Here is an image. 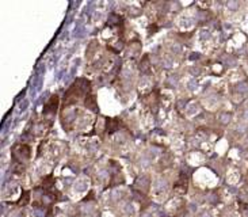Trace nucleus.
<instances>
[{"label": "nucleus", "mask_w": 248, "mask_h": 217, "mask_svg": "<svg viewBox=\"0 0 248 217\" xmlns=\"http://www.w3.org/2000/svg\"><path fill=\"white\" fill-rule=\"evenodd\" d=\"M57 107H59V96H57V95H53V96L47 100L45 107H43V117H45L46 120H49V122H52L54 115H56Z\"/></svg>", "instance_id": "nucleus-2"}, {"label": "nucleus", "mask_w": 248, "mask_h": 217, "mask_svg": "<svg viewBox=\"0 0 248 217\" xmlns=\"http://www.w3.org/2000/svg\"><path fill=\"white\" fill-rule=\"evenodd\" d=\"M90 90H91V83L87 79H77L65 92V103L69 104L76 102L80 95L88 94Z\"/></svg>", "instance_id": "nucleus-1"}, {"label": "nucleus", "mask_w": 248, "mask_h": 217, "mask_svg": "<svg viewBox=\"0 0 248 217\" xmlns=\"http://www.w3.org/2000/svg\"><path fill=\"white\" fill-rule=\"evenodd\" d=\"M34 212H35V216L37 217H45L46 216V209H45V206H43V208H35V210H34Z\"/></svg>", "instance_id": "nucleus-9"}, {"label": "nucleus", "mask_w": 248, "mask_h": 217, "mask_svg": "<svg viewBox=\"0 0 248 217\" xmlns=\"http://www.w3.org/2000/svg\"><path fill=\"white\" fill-rule=\"evenodd\" d=\"M237 91H240V92H244V91H248V84H246V83H242L239 87H237Z\"/></svg>", "instance_id": "nucleus-11"}, {"label": "nucleus", "mask_w": 248, "mask_h": 217, "mask_svg": "<svg viewBox=\"0 0 248 217\" xmlns=\"http://www.w3.org/2000/svg\"><path fill=\"white\" fill-rule=\"evenodd\" d=\"M134 189L136 190H138L140 193H147L148 191V189H149V179H148V176H145V175H141V176H138L137 179H136V182H134Z\"/></svg>", "instance_id": "nucleus-4"}, {"label": "nucleus", "mask_w": 248, "mask_h": 217, "mask_svg": "<svg viewBox=\"0 0 248 217\" xmlns=\"http://www.w3.org/2000/svg\"><path fill=\"white\" fill-rule=\"evenodd\" d=\"M30 156V148L26 144H16L12 148V158L16 163H23Z\"/></svg>", "instance_id": "nucleus-3"}, {"label": "nucleus", "mask_w": 248, "mask_h": 217, "mask_svg": "<svg viewBox=\"0 0 248 217\" xmlns=\"http://www.w3.org/2000/svg\"><path fill=\"white\" fill-rule=\"evenodd\" d=\"M16 217H23V215H22V213H20V215H18V216H16Z\"/></svg>", "instance_id": "nucleus-12"}, {"label": "nucleus", "mask_w": 248, "mask_h": 217, "mask_svg": "<svg viewBox=\"0 0 248 217\" xmlns=\"http://www.w3.org/2000/svg\"><path fill=\"white\" fill-rule=\"evenodd\" d=\"M118 129V121L115 118H107L106 120V130L108 133H113Z\"/></svg>", "instance_id": "nucleus-6"}, {"label": "nucleus", "mask_w": 248, "mask_h": 217, "mask_svg": "<svg viewBox=\"0 0 248 217\" xmlns=\"http://www.w3.org/2000/svg\"><path fill=\"white\" fill-rule=\"evenodd\" d=\"M86 107H88L91 111H98V104H96V98L94 95H87V99H86Z\"/></svg>", "instance_id": "nucleus-5"}, {"label": "nucleus", "mask_w": 248, "mask_h": 217, "mask_svg": "<svg viewBox=\"0 0 248 217\" xmlns=\"http://www.w3.org/2000/svg\"><path fill=\"white\" fill-rule=\"evenodd\" d=\"M230 118H232V114H230V113H224L221 115V122L225 125V124H228V122L230 121Z\"/></svg>", "instance_id": "nucleus-10"}, {"label": "nucleus", "mask_w": 248, "mask_h": 217, "mask_svg": "<svg viewBox=\"0 0 248 217\" xmlns=\"http://www.w3.org/2000/svg\"><path fill=\"white\" fill-rule=\"evenodd\" d=\"M53 202V198H52V195H50V194H43L42 195V203H43V205H50V203H52Z\"/></svg>", "instance_id": "nucleus-8"}, {"label": "nucleus", "mask_w": 248, "mask_h": 217, "mask_svg": "<svg viewBox=\"0 0 248 217\" xmlns=\"http://www.w3.org/2000/svg\"><path fill=\"white\" fill-rule=\"evenodd\" d=\"M121 22H122V18L120 15H117V14H110V15H108V23H110L111 26H117V25H120Z\"/></svg>", "instance_id": "nucleus-7"}]
</instances>
